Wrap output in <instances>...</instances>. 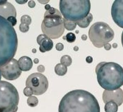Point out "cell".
I'll use <instances>...</instances> for the list:
<instances>
[{"label": "cell", "mask_w": 123, "mask_h": 112, "mask_svg": "<svg viewBox=\"0 0 123 112\" xmlns=\"http://www.w3.org/2000/svg\"><path fill=\"white\" fill-rule=\"evenodd\" d=\"M16 11L14 6L10 2H7L4 4L0 5V16L7 19L10 16L16 17Z\"/></svg>", "instance_id": "4fadbf2b"}, {"label": "cell", "mask_w": 123, "mask_h": 112, "mask_svg": "<svg viewBox=\"0 0 123 112\" xmlns=\"http://www.w3.org/2000/svg\"><path fill=\"white\" fill-rule=\"evenodd\" d=\"M17 47L18 38L13 26L0 16V67L13 59Z\"/></svg>", "instance_id": "3957f363"}, {"label": "cell", "mask_w": 123, "mask_h": 112, "mask_svg": "<svg viewBox=\"0 0 123 112\" xmlns=\"http://www.w3.org/2000/svg\"><path fill=\"white\" fill-rule=\"evenodd\" d=\"M0 71L2 76L8 80H15L22 74V71L19 66L18 62L14 58L1 66Z\"/></svg>", "instance_id": "9c48e42d"}, {"label": "cell", "mask_w": 123, "mask_h": 112, "mask_svg": "<svg viewBox=\"0 0 123 112\" xmlns=\"http://www.w3.org/2000/svg\"><path fill=\"white\" fill-rule=\"evenodd\" d=\"M27 1V0H16V2H18L19 4H24L25 3V2H26Z\"/></svg>", "instance_id": "4dcf8cb0"}, {"label": "cell", "mask_w": 123, "mask_h": 112, "mask_svg": "<svg viewBox=\"0 0 123 112\" xmlns=\"http://www.w3.org/2000/svg\"><path fill=\"white\" fill-rule=\"evenodd\" d=\"M112 47H113V48H117V43H113V44H112Z\"/></svg>", "instance_id": "8d00e7d4"}, {"label": "cell", "mask_w": 123, "mask_h": 112, "mask_svg": "<svg viewBox=\"0 0 123 112\" xmlns=\"http://www.w3.org/2000/svg\"><path fill=\"white\" fill-rule=\"evenodd\" d=\"M104 49H105L106 50H110L111 49V45L110 44L108 43V44H106V45H105L104 46Z\"/></svg>", "instance_id": "f1b7e54d"}, {"label": "cell", "mask_w": 123, "mask_h": 112, "mask_svg": "<svg viewBox=\"0 0 123 112\" xmlns=\"http://www.w3.org/2000/svg\"><path fill=\"white\" fill-rule=\"evenodd\" d=\"M37 71L40 73H43L45 71V67L43 65H39L37 67Z\"/></svg>", "instance_id": "4316f807"}, {"label": "cell", "mask_w": 123, "mask_h": 112, "mask_svg": "<svg viewBox=\"0 0 123 112\" xmlns=\"http://www.w3.org/2000/svg\"><path fill=\"white\" fill-rule=\"evenodd\" d=\"M121 42H122V46L123 47V31L122 32V36H121Z\"/></svg>", "instance_id": "d590c367"}, {"label": "cell", "mask_w": 123, "mask_h": 112, "mask_svg": "<svg viewBox=\"0 0 123 112\" xmlns=\"http://www.w3.org/2000/svg\"><path fill=\"white\" fill-rule=\"evenodd\" d=\"M34 62L35 63L37 64V63H38L39 62V60L37 59V58H35L34 60Z\"/></svg>", "instance_id": "e575fe53"}, {"label": "cell", "mask_w": 123, "mask_h": 112, "mask_svg": "<svg viewBox=\"0 0 123 112\" xmlns=\"http://www.w3.org/2000/svg\"><path fill=\"white\" fill-rule=\"evenodd\" d=\"M59 112H100V106L96 97L83 89L68 92L62 99Z\"/></svg>", "instance_id": "6da1fadb"}, {"label": "cell", "mask_w": 123, "mask_h": 112, "mask_svg": "<svg viewBox=\"0 0 123 112\" xmlns=\"http://www.w3.org/2000/svg\"><path fill=\"white\" fill-rule=\"evenodd\" d=\"M37 42L40 46L39 50L42 53L50 50L53 47V42L52 40L44 34L38 36Z\"/></svg>", "instance_id": "7c38bea8"}, {"label": "cell", "mask_w": 123, "mask_h": 112, "mask_svg": "<svg viewBox=\"0 0 123 112\" xmlns=\"http://www.w3.org/2000/svg\"><path fill=\"white\" fill-rule=\"evenodd\" d=\"M97 81L105 90L113 91L123 86V68L112 62H102L96 67Z\"/></svg>", "instance_id": "7a4b0ae2"}, {"label": "cell", "mask_w": 123, "mask_h": 112, "mask_svg": "<svg viewBox=\"0 0 123 112\" xmlns=\"http://www.w3.org/2000/svg\"><path fill=\"white\" fill-rule=\"evenodd\" d=\"M64 27L67 30H73L76 26V23L74 21H72L70 20H67L65 18H63Z\"/></svg>", "instance_id": "ac0fdd59"}, {"label": "cell", "mask_w": 123, "mask_h": 112, "mask_svg": "<svg viewBox=\"0 0 123 112\" xmlns=\"http://www.w3.org/2000/svg\"><path fill=\"white\" fill-rule=\"evenodd\" d=\"M8 1L6 0H0V5H2L6 3Z\"/></svg>", "instance_id": "836d02e7"}, {"label": "cell", "mask_w": 123, "mask_h": 112, "mask_svg": "<svg viewBox=\"0 0 123 112\" xmlns=\"http://www.w3.org/2000/svg\"><path fill=\"white\" fill-rule=\"evenodd\" d=\"M114 36L113 30L108 24L103 22L94 23L88 31V37L93 45L102 48L111 41Z\"/></svg>", "instance_id": "52a82bcc"}, {"label": "cell", "mask_w": 123, "mask_h": 112, "mask_svg": "<svg viewBox=\"0 0 123 112\" xmlns=\"http://www.w3.org/2000/svg\"><path fill=\"white\" fill-rule=\"evenodd\" d=\"M7 20L9 22H10L12 24V26H14L17 23V20L16 18L14 17V16H10L8 17L7 19Z\"/></svg>", "instance_id": "d4e9b609"}, {"label": "cell", "mask_w": 123, "mask_h": 112, "mask_svg": "<svg viewBox=\"0 0 123 112\" xmlns=\"http://www.w3.org/2000/svg\"><path fill=\"white\" fill-rule=\"evenodd\" d=\"M19 30L23 33H25L28 32L29 30V26L26 24L21 23L19 25Z\"/></svg>", "instance_id": "603a6c76"}, {"label": "cell", "mask_w": 123, "mask_h": 112, "mask_svg": "<svg viewBox=\"0 0 123 112\" xmlns=\"http://www.w3.org/2000/svg\"><path fill=\"white\" fill-rule=\"evenodd\" d=\"M38 100L36 96H31L28 98L27 100V105L31 107H34L37 105Z\"/></svg>", "instance_id": "ffe728a7"}, {"label": "cell", "mask_w": 123, "mask_h": 112, "mask_svg": "<svg viewBox=\"0 0 123 112\" xmlns=\"http://www.w3.org/2000/svg\"><path fill=\"white\" fill-rule=\"evenodd\" d=\"M25 85L32 90L33 94L40 95L47 90L49 82L44 75L39 73H35L29 75L27 78Z\"/></svg>", "instance_id": "ba28073f"}, {"label": "cell", "mask_w": 123, "mask_h": 112, "mask_svg": "<svg viewBox=\"0 0 123 112\" xmlns=\"http://www.w3.org/2000/svg\"><path fill=\"white\" fill-rule=\"evenodd\" d=\"M54 71L57 75L59 76H63L67 72V68L66 66L62 63H58L55 66Z\"/></svg>", "instance_id": "2e32d148"}, {"label": "cell", "mask_w": 123, "mask_h": 112, "mask_svg": "<svg viewBox=\"0 0 123 112\" xmlns=\"http://www.w3.org/2000/svg\"><path fill=\"white\" fill-rule=\"evenodd\" d=\"M28 5L30 8H33L35 7V6L36 5V3L34 0H30V1H29L28 3Z\"/></svg>", "instance_id": "83f0119b"}, {"label": "cell", "mask_w": 123, "mask_h": 112, "mask_svg": "<svg viewBox=\"0 0 123 112\" xmlns=\"http://www.w3.org/2000/svg\"><path fill=\"white\" fill-rule=\"evenodd\" d=\"M1 80V73H0V81Z\"/></svg>", "instance_id": "f35d334b"}, {"label": "cell", "mask_w": 123, "mask_h": 112, "mask_svg": "<svg viewBox=\"0 0 123 112\" xmlns=\"http://www.w3.org/2000/svg\"><path fill=\"white\" fill-rule=\"evenodd\" d=\"M93 20L92 14L89 12V13L84 18L79 21H76V24L81 28H85L88 27L90 23Z\"/></svg>", "instance_id": "9a60e30c"}, {"label": "cell", "mask_w": 123, "mask_h": 112, "mask_svg": "<svg viewBox=\"0 0 123 112\" xmlns=\"http://www.w3.org/2000/svg\"><path fill=\"white\" fill-rule=\"evenodd\" d=\"M23 93L24 95L26 97H30L33 94V92L32 90L29 87H25L23 90Z\"/></svg>", "instance_id": "cb8c5ba5"}, {"label": "cell", "mask_w": 123, "mask_h": 112, "mask_svg": "<svg viewBox=\"0 0 123 112\" xmlns=\"http://www.w3.org/2000/svg\"><path fill=\"white\" fill-rule=\"evenodd\" d=\"M41 30L49 38L57 39L64 32L63 20L60 11L53 7L46 11L41 24Z\"/></svg>", "instance_id": "5b68a950"}, {"label": "cell", "mask_w": 123, "mask_h": 112, "mask_svg": "<svg viewBox=\"0 0 123 112\" xmlns=\"http://www.w3.org/2000/svg\"><path fill=\"white\" fill-rule=\"evenodd\" d=\"M19 66L23 71H28L33 66V61L29 57L24 56L19 58L18 61Z\"/></svg>", "instance_id": "5bb4252c"}, {"label": "cell", "mask_w": 123, "mask_h": 112, "mask_svg": "<svg viewBox=\"0 0 123 112\" xmlns=\"http://www.w3.org/2000/svg\"><path fill=\"white\" fill-rule=\"evenodd\" d=\"M51 8L50 6L49 5V4H47L45 6V9L47 11V10H49L50 8Z\"/></svg>", "instance_id": "1f68e13d"}, {"label": "cell", "mask_w": 123, "mask_h": 112, "mask_svg": "<svg viewBox=\"0 0 123 112\" xmlns=\"http://www.w3.org/2000/svg\"><path fill=\"white\" fill-rule=\"evenodd\" d=\"M61 63L67 66H69L72 63V59L71 57L68 55L62 56L60 60Z\"/></svg>", "instance_id": "d6986e66"}, {"label": "cell", "mask_w": 123, "mask_h": 112, "mask_svg": "<svg viewBox=\"0 0 123 112\" xmlns=\"http://www.w3.org/2000/svg\"><path fill=\"white\" fill-rule=\"evenodd\" d=\"M102 99L105 103L113 101L118 106H121L123 103V90L120 88L113 91L105 90L103 92Z\"/></svg>", "instance_id": "8fae6325"}, {"label": "cell", "mask_w": 123, "mask_h": 112, "mask_svg": "<svg viewBox=\"0 0 123 112\" xmlns=\"http://www.w3.org/2000/svg\"><path fill=\"white\" fill-rule=\"evenodd\" d=\"M63 39L66 40L69 43H73L75 40L76 37L74 34L70 32L67 33L65 36H64Z\"/></svg>", "instance_id": "44dd1931"}, {"label": "cell", "mask_w": 123, "mask_h": 112, "mask_svg": "<svg viewBox=\"0 0 123 112\" xmlns=\"http://www.w3.org/2000/svg\"><path fill=\"white\" fill-rule=\"evenodd\" d=\"M111 15L115 23L123 28V0L114 1L111 6Z\"/></svg>", "instance_id": "30bf717a"}, {"label": "cell", "mask_w": 123, "mask_h": 112, "mask_svg": "<svg viewBox=\"0 0 123 112\" xmlns=\"http://www.w3.org/2000/svg\"><path fill=\"white\" fill-rule=\"evenodd\" d=\"M118 109V106L114 102L110 101L105 103L104 106L105 112H117Z\"/></svg>", "instance_id": "e0dca14e"}, {"label": "cell", "mask_w": 123, "mask_h": 112, "mask_svg": "<svg viewBox=\"0 0 123 112\" xmlns=\"http://www.w3.org/2000/svg\"><path fill=\"white\" fill-rule=\"evenodd\" d=\"M36 51H37V50H36L35 49H34L32 50V52H33V53H36Z\"/></svg>", "instance_id": "74e56055"}, {"label": "cell", "mask_w": 123, "mask_h": 112, "mask_svg": "<svg viewBox=\"0 0 123 112\" xmlns=\"http://www.w3.org/2000/svg\"><path fill=\"white\" fill-rule=\"evenodd\" d=\"M92 60H93V59L90 57V56H88L86 58V61L87 62H92Z\"/></svg>", "instance_id": "f546056e"}, {"label": "cell", "mask_w": 123, "mask_h": 112, "mask_svg": "<svg viewBox=\"0 0 123 112\" xmlns=\"http://www.w3.org/2000/svg\"><path fill=\"white\" fill-rule=\"evenodd\" d=\"M21 22L22 24H25L29 25L31 23V18L28 15H24L21 18Z\"/></svg>", "instance_id": "7402d4cb"}, {"label": "cell", "mask_w": 123, "mask_h": 112, "mask_svg": "<svg viewBox=\"0 0 123 112\" xmlns=\"http://www.w3.org/2000/svg\"><path fill=\"white\" fill-rule=\"evenodd\" d=\"M19 96L16 87L11 83L0 81V112H16Z\"/></svg>", "instance_id": "8992f818"}, {"label": "cell", "mask_w": 123, "mask_h": 112, "mask_svg": "<svg viewBox=\"0 0 123 112\" xmlns=\"http://www.w3.org/2000/svg\"><path fill=\"white\" fill-rule=\"evenodd\" d=\"M81 38H82V40H86L87 39V36L86 35H83L81 37Z\"/></svg>", "instance_id": "d6a6232c"}, {"label": "cell", "mask_w": 123, "mask_h": 112, "mask_svg": "<svg viewBox=\"0 0 123 112\" xmlns=\"http://www.w3.org/2000/svg\"><path fill=\"white\" fill-rule=\"evenodd\" d=\"M90 8L89 0L60 1V10L64 18L75 22L85 18L89 13Z\"/></svg>", "instance_id": "277c9868"}, {"label": "cell", "mask_w": 123, "mask_h": 112, "mask_svg": "<svg viewBox=\"0 0 123 112\" xmlns=\"http://www.w3.org/2000/svg\"><path fill=\"white\" fill-rule=\"evenodd\" d=\"M55 48L57 50L61 51L63 49L64 46L62 43H58L56 44Z\"/></svg>", "instance_id": "484cf974"}]
</instances>
